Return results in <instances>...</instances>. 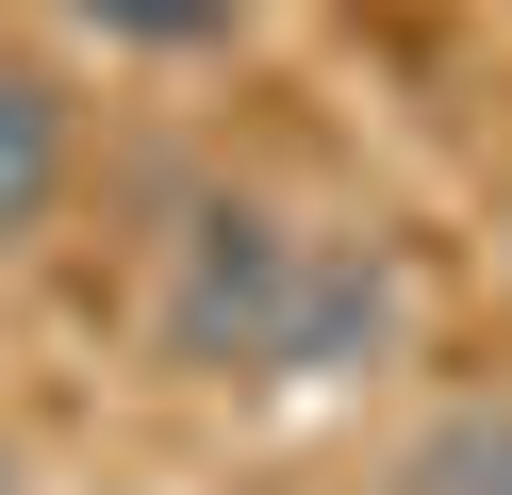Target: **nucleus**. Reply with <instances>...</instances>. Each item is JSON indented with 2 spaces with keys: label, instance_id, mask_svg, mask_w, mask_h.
Wrapping results in <instances>:
<instances>
[{
  "label": "nucleus",
  "instance_id": "nucleus-2",
  "mask_svg": "<svg viewBox=\"0 0 512 495\" xmlns=\"http://www.w3.org/2000/svg\"><path fill=\"white\" fill-rule=\"evenodd\" d=\"M380 330H397V264H364V248H298V330H281V380H331V363H364Z\"/></svg>",
  "mask_w": 512,
  "mask_h": 495
},
{
  "label": "nucleus",
  "instance_id": "nucleus-5",
  "mask_svg": "<svg viewBox=\"0 0 512 495\" xmlns=\"http://www.w3.org/2000/svg\"><path fill=\"white\" fill-rule=\"evenodd\" d=\"M100 33H133V50H215L232 33V0H83Z\"/></svg>",
  "mask_w": 512,
  "mask_h": 495
},
{
  "label": "nucleus",
  "instance_id": "nucleus-1",
  "mask_svg": "<svg viewBox=\"0 0 512 495\" xmlns=\"http://www.w3.org/2000/svg\"><path fill=\"white\" fill-rule=\"evenodd\" d=\"M281 330H298V231L281 215H199L182 231V281H166V347L215 363V380H281Z\"/></svg>",
  "mask_w": 512,
  "mask_h": 495
},
{
  "label": "nucleus",
  "instance_id": "nucleus-4",
  "mask_svg": "<svg viewBox=\"0 0 512 495\" xmlns=\"http://www.w3.org/2000/svg\"><path fill=\"white\" fill-rule=\"evenodd\" d=\"M413 495H512V413H446L413 446Z\"/></svg>",
  "mask_w": 512,
  "mask_h": 495
},
{
  "label": "nucleus",
  "instance_id": "nucleus-3",
  "mask_svg": "<svg viewBox=\"0 0 512 495\" xmlns=\"http://www.w3.org/2000/svg\"><path fill=\"white\" fill-rule=\"evenodd\" d=\"M50 198H67V83L0 50V248H17Z\"/></svg>",
  "mask_w": 512,
  "mask_h": 495
}]
</instances>
